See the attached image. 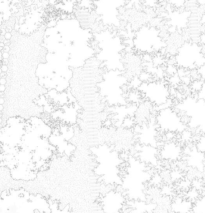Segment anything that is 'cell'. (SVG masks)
Wrapping results in <instances>:
<instances>
[{
    "label": "cell",
    "mask_w": 205,
    "mask_h": 213,
    "mask_svg": "<svg viewBox=\"0 0 205 213\" xmlns=\"http://www.w3.org/2000/svg\"><path fill=\"white\" fill-rule=\"evenodd\" d=\"M4 103V98L3 97H0V105H3Z\"/></svg>",
    "instance_id": "7"
},
{
    "label": "cell",
    "mask_w": 205,
    "mask_h": 213,
    "mask_svg": "<svg viewBox=\"0 0 205 213\" xmlns=\"http://www.w3.org/2000/svg\"><path fill=\"white\" fill-rule=\"evenodd\" d=\"M5 89H6L5 85H0V92H2V93H3V92L5 91Z\"/></svg>",
    "instance_id": "6"
},
{
    "label": "cell",
    "mask_w": 205,
    "mask_h": 213,
    "mask_svg": "<svg viewBox=\"0 0 205 213\" xmlns=\"http://www.w3.org/2000/svg\"><path fill=\"white\" fill-rule=\"evenodd\" d=\"M3 111V105H0V112Z\"/></svg>",
    "instance_id": "8"
},
{
    "label": "cell",
    "mask_w": 205,
    "mask_h": 213,
    "mask_svg": "<svg viewBox=\"0 0 205 213\" xmlns=\"http://www.w3.org/2000/svg\"><path fill=\"white\" fill-rule=\"evenodd\" d=\"M9 50H10V47H9V46H8V45H5V46H4V52H7V53H8V52H9Z\"/></svg>",
    "instance_id": "5"
},
{
    "label": "cell",
    "mask_w": 205,
    "mask_h": 213,
    "mask_svg": "<svg viewBox=\"0 0 205 213\" xmlns=\"http://www.w3.org/2000/svg\"><path fill=\"white\" fill-rule=\"evenodd\" d=\"M0 68H1V70H2V72H3V73H6V72H7V70H8V67H7V65H6V64H2Z\"/></svg>",
    "instance_id": "1"
},
{
    "label": "cell",
    "mask_w": 205,
    "mask_h": 213,
    "mask_svg": "<svg viewBox=\"0 0 205 213\" xmlns=\"http://www.w3.org/2000/svg\"><path fill=\"white\" fill-rule=\"evenodd\" d=\"M0 85H1V84H0Z\"/></svg>",
    "instance_id": "10"
},
{
    "label": "cell",
    "mask_w": 205,
    "mask_h": 213,
    "mask_svg": "<svg viewBox=\"0 0 205 213\" xmlns=\"http://www.w3.org/2000/svg\"><path fill=\"white\" fill-rule=\"evenodd\" d=\"M11 32H6V34L4 35V39L5 40H9V39H11Z\"/></svg>",
    "instance_id": "2"
},
{
    "label": "cell",
    "mask_w": 205,
    "mask_h": 213,
    "mask_svg": "<svg viewBox=\"0 0 205 213\" xmlns=\"http://www.w3.org/2000/svg\"><path fill=\"white\" fill-rule=\"evenodd\" d=\"M0 84H1V85H5V84H6V79H5V78H0Z\"/></svg>",
    "instance_id": "4"
},
{
    "label": "cell",
    "mask_w": 205,
    "mask_h": 213,
    "mask_svg": "<svg viewBox=\"0 0 205 213\" xmlns=\"http://www.w3.org/2000/svg\"><path fill=\"white\" fill-rule=\"evenodd\" d=\"M1 123H2V118L0 117V124H1Z\"/></svg>",
    "instance_id": "9"
},
{
    "label": "cell",
    "mask_w": 205,
    "mask_h": 213,
    "mask_svg": "<svg viewBox=\"0 0 205 213\" xmlns=\"http://www.w3.org/2000/svg\"><path fill=\"white\" fill-rule=\"evenodd\" d=\"M2 58H3V60H7V59L9 58V53L3 52V53H2Z\"/></svg>",
    "instance_id": "3"
}]
</instances>
